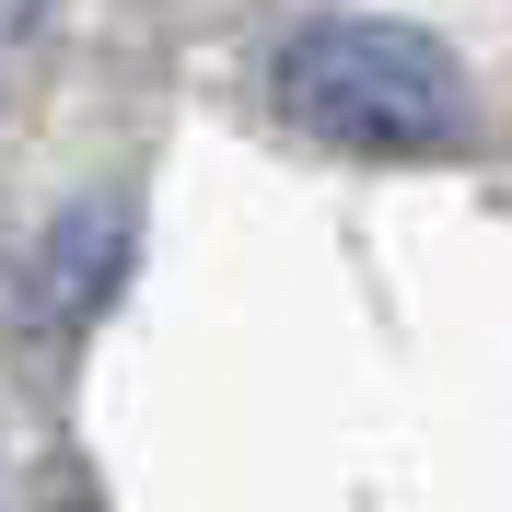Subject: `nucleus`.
<instances>
[{
    "instance_id": "1",
    "label": "nucleus",
    "mask_w": 512,
    "mask_h": 512,
    "mask_svg": "<svg viewBox=\"0 0 512 512\" xmlns=\"http://www.w3.org/2000/svg\"><path fill=\"white\" fill-rule=\"evenodd\" d=\"M268 105H280L303 140L326 152H443L454 128H466V82L454 59L431 47L419 24H373V12H326L303 24L268 59Z\"/></svg>"
}]
</instances>
